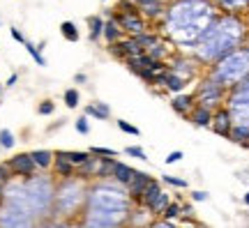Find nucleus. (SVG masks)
Here are the masks:
<instances>
[{"mask_svg": "<svg viewBox=\"0 0 249 228\" xmlns=\"http://www.w3.org/2000/svg\"><path fill=\"white\" fill-rule=\"evenodd\" d=\"M217 14L219 7L213 0H173L161 17V35L178 49L189 51Z\"/></svg>", "mask_w": 249, "mask_h": 228, "instance_id": "1", "label": "nucleus"}, {"mask_svg": "<svg viewBox=\"0 0 249 228\" xmlns=\"http://www.w3.org/2000/svg\"><path fill=\"white\" fill-rule=\"evenodd\" d=\"M134 201L127 187L116 182L113 177L95 180L88 184V196L83 205V219L81 224L90 228H116L127 224Z\"/></svg>", "mask_w": 249, "mask_h": 228, "instance_id": "2", "label": "nucleus"}, {"mask_svg": "<svg viewBox=\"0 0 249 228\" xmlns=\"http://www.w3.org/2000/svg\"><path fill=\"white\" fill-rule=\"evenodd\" d=\"M55 198V177L33 173L28 177H12L5 184V192L0 203L12 210L28 214L37 221V226L44 221V217L53 214Z\"/></svg>", "mask_w": 249, "mask_h": 228, "instance_id": "3", "label": "nucleus"}, {"mask_svg": "<svg viewBox=\"0 0 249 228\" xmlns=\"http://www.w3.org/2000/svg\"><path fill=\"white\" fill-rule=\"evenodd\" d=\"M245 39H247L245 18L240 14H233V12H219L189 51L194 53V58L203 67H210L226 53H231L233 49L245 44Z\"/></svg>", "mask_w": 249, "mask_h": 228, "instance_id": "4", "label": "nucleus"}, {"mask_svg": "<svg viewBox=\"0 0 249 228\" xmlns=\"http://www.w3.org/2000/svg\"><path fill=\"white\" fill-rule=\"evenodd\" d=\"M86 196H88V180H83L79 175L55 180L53 214L60 217V224H67L70 217H76L83 212Z\"/></svg>", "mask_w": 249, "mask_h": 228, "instance_id": "5", "label": "nucleus"}, {"mask_svg": "<svg viewBox=\"0 0 249 228\" xmlns=\"http://www.w3.org/2000/svg\"><path fill=\"white\" fill-rule=\"evenodd\" d=\"M208 74L214 81H219L224 88H233L235 83L249 76V46H238L224 58L210 65Z\"/></svg>", "mask_w": 249, "mask_h": 228, "instance_id": "6", "label": "nucleus"}, {"mask_svg": "<svg viewBox=\"0 0 249 228\" xmlns=\"http://www.w3.org/2000/svg\"><path fill=\"white\" fill-rule=\"evenodd\" d=\"M224 104L231 113L233 124L249 129V76L242 79L240 83H235L233 88H229Z\"/></svg>", "mask_w": 249, "mask_h": 228, "instance_id": "7", "label": "nucleus"}, {"mask_svg": "<svg viewBox=\"0 0 249 228\" xmlns=\"http://www.w3.org/2000/svg\"><path fill=\"white\" fill-rule=\"evenodd\" d=\"M226 92L229 88H224L219 81H214L210 74H205L203 79H198L196 83V90H194V97H196V104L201 106H208V108H219L224 106L226 102Z\"/></svg>", "mask_w": 249, "mask_h": 228, "instance_id": "8", "label": "nucleus"}, {"mask_svg": "<svg viewBox=\"0 0 249 228\" xmlns=\"http://www.w3.org/2000/svg\"><path fill=\"white\" fill-rule=\"evenodd\" d=\"M203 65L194 58V53H173L169 60H166V70L173 71V74H178V76H182V79L189 83V81L196 79V74H198V70H201Z\"/></svg>", "mask_w": 249, "mask_h": 228, "instance_id": "9", "label": "nucleus"}, {"mask_svg": "<svg viewBox=\"0 0 249 228\" xmlns=\"http://www.w3.org/2000/svg\"><path fill=\"white\" fill-rule=\"evenodd\" d=\"M108 18H113L118 26L123 28L124 35L129 37H136L139 33H143V30H148V18L143 17V14H123V12H108L107 14Z\"/></svg>", "mask_w": 249, "mask_h": 228, "instance_id": "10", "label": "nucleus"}, {"mask_svg": "<svg viewBox=\"0 0 249 228\" xmlns=\"http://www.w3.org/2000/svg\"><path fill=\"white\" fill-rule=\"evenodd\" d=\"M5 164H7L12 177H28V175H33V173H37V166H35V161H33V157H30V152L14 155Z\"/></svg>", "mask_w": 249, "mask_h": 228, "instance_id": "11", "label": "nucleus"}, {"mask_svg": "<svg viewBox=\"0 0 249 228\" xmlns=\"http://www.w3.org/2000/svg\"><path fill=\"white\" fill-rule=\"evenodd\" d=\"M0 226L2 228H28V226H37V221L33 217L21 214V212L12 210V208L0 203Z\"/></svg>", "mask_w": 249, "mask_h": 228, "instance_id": "12", "label": "nucleus"}, {"mask_svg": "<svg viewBox=\"0 0 249 228\" xmlns=\"http://www.w3.org/2000/svg\"><path fill=\"white\" fill-rule=\"evenodd\" d=\"M231 127H233V120H231V113H229V108H226V106H219V108H214L213 123H210V129H213L217 136H224V139H229V134H231Z\"/></svg>", "mask_w": 249, "mask_h": 228, "instance_id": "13", "label": "nucleus"}, {"mask_svg": "<svg viewBox=\"0 0 249 228\" xmlns=\"http://www.w3.org/2000/svg\"><path fill=\"white\" fill-rule=\"evenodd\" d=\"M194 106H196V97L187 95L185 90H182V92H176L173 99H171V108L178 115H182V118H189V111H192Z\"/></svg>", "mask_w": 249, "mask_h": 228, "instance_id": "14", "label": "nucleus"}, {"mask_svg": "<svg viewBox=\"0 0 249 228\" xmlns=\"http://www.w3.org/2000/svg\"><path fill=\"white\" fill-rule=\"evenodd\" d=\"M150 180H152L150 173H141V171H136V173H134L132 182L127 184V192H129V196H132L134 203L141 201V193H143V189L148 187V182H150Z\"/></svg>", "mask_w": 249, "mask_h": 228, "instance_id": "15", "label": "nucleus"}, {"mask_svg": "<svg viewBox=\"0 0 249 228\" xmlns=\"http://www.w3.org/2000/svg\"><path fill=\"white\" fill-rule=\"evenodd\" d=\"M53 177H71V175H76V166L71 164L70 159L65 157L62 152H55V159H53Z\"/></svg>", "mask_w": 249, "mask_h": 228, "instance_id": "16", "label": "nucleus"}, {"mask_svg": "<svg viewBox=\"0 0 249 228\" xmlns=\"http://www.w3.org/2000/svg\"><path fill=\"white\" fill-rule=\"evenodd\" d=\"M171 203V196H169V192H164V189H160V192L152 196L150 201L145 203V208L150 210V214L152 217H161L164 214V210H166V205Z\"/></svg>", "mask_w": 249, "mask_h": 228, "instance_id": "17", "label": "nucleus"}, {"mask_svg": "<svg viewBox=\"0 0 249 228\" xmlns=\"http://www.w3.org/2000/svg\"><path fill=\"white\" fill-rule=\"evenodd\" d=\"M213 108H208V106H201L196 104L192 111H189V120L196 124V127H210V123H213Z\"/></svg>", "mask_w": 249, "mask_h": 228, "instance_id": "18", "label": "nucleus"}, {"mask_svg": "<svg viewBox=\"0 0 249 228\" xmlns=\"http://www.w3.org/2000/svg\"><path fill=\"white\" fill-rule=\"evenodd\" d=\"M30 157H33V161H35L37 171H51L53 159H55V152H51V150H33V152H30Z\"/></svg>", "mask_w": 249, "mask_h": 228, "instance_id": "19", "label": "nucleus"}, {"mask_svg": "<svg viewBox=\"0 0 249 228\" xmlns=\"http://www.w3.org/2000/svg\"><path fill=\"white\" fill-rule=\"evenodd\" d=\"M161 88H166L169 92H182V90L187 88V81L182 79V76H178V74H173V71H164V83H161Z\"/></svg>", "mask_w": 249, "mask_h": 228, "instance_id": "20", "label": "nucleus"}, {"mask_svg": "<svg viewBox=\"0 0 249 228\" xmlns=\"http://www.w3.org/2000/svg\"><path fill=\"white\" fill-rule=\"evenodd\" d=\"M219 7V12H233V14H242L249 9V0H213Z\"/></svg>", "mask_w": 249, "mask_h": 228, "instance_id": "21", "label": "nucleus"}, {"mask_svg": "<svg viewBox=\"0 0 249 228\" xmlns=\"http://www.w3.org/2000/svg\"><path fill=\"white\" fill-rule=\"evenodd\" d=\"M102 37L107 39V44H111V42H118V39H123L124 33H123V28L118 26L113 18H107V21H104V30H102Z\"/></svg>", "mask_w": 249, "mask_h": 228, "instance_id": "22", "label": "nucleus"}, {"mask_svg": "<svg viewBox=\"0 0 249 228\" xmlns=\"http://www.w3.org/2000/svg\"><path fill=\"white\" fill-rule=\"evenodd\" d=\"M134 173H136V171H134V168L129 166V164H123V161H116V168H113V180L127 187V184L132 182Z\"/></svg>", "mask_w": 249, "mask_h": 228, "instance_id": "23", "label": "nucleus"}, {"mask_svg": "<svg viewBox=\"0 0 249 228\" xmlns=\"http://www.w3.org/2000/svg\"><path fill=\"white\" fill-rule=\"evenodd\" d=\"M86 115H88V118H95V120H108L111 108H108L104 102H92V104L86 106Z\"/></svg>", "mask_w": 249, "mask_h": 228, "instance_id": "24", "label": "nucleus"}, {"mask_svg": "<svg viewBox=\"0 0 249 228\" xmlns=\"http://www.w3.org/2000/svg\"><path fill=\"white\" fill-rule=\"evenodd\" d=\"M113 168H116V157H99V164H97V177H95V180L113 177Z\"/></svg>", "mask_w": 249, "mask_h": 228, "instance_id": "25", "label": "nucleus"}, {"mask_svg": "<svg viewBox=\"0 0 249 228\" xmlns=\"http://www.w3.org/2000/svg\"><path fill=\"white\" fill-rule=\"evenodd\" d=\"M120 46H123V53H124V58H132V55H139V53H143L145 49H143L134 37H123L120 39Z\"/></svg>", "mask_w": 249, "mask_h": 228, "instance_id": "26", "label": "nucleus"}, {"mask_svg": "<svg viewBox=\"0 0 249 228\" xmlns=\"http://www.w3.org/2000/svg\"><path fill=\"white\" fill-rule=\"evenodd\" d=\"M145 53H150V55H152V58H155V60H164V62H166V60H169V58H171V55H173V51H171V49H169V46H166V44H164L161 39H160V42H157V44H152V46H150V49H148V51H145Z\"/></svg>", "mask_w": 249, "mask_h": 228, "instance_id": "27", "label": "nucleus"}, {"mask_svg": "<svg viewBox=\"0 0 249 228\" xmlns=\"http://www.w3.org/2000/svg\"><path fill=\"white\" fill-rule=\"evenodd\" d=\"M164 219H171V221H180L182 217H185V210H182V203H173L171 201L169 205H166V210H164V214H161Z\"/></svg>", "mask_w": 249, "mask_h": 228, "instance_id": "28", "label": "nucleus"}, {"mask_svg": "<svg viewBox=\"0 0 249 228\" xmlns=\"http://www.w3.org/2000/svg\"><path fill=\"white\" fill-rule=\"evenodd\" d=\"M60 33L62 37L67 39V42H79V28H76V23H71V21H62L60 23Z\"/></svg>", "mask_w": 249, "mask_h": 228, "instance_id": "29", "label": "nucleus"}, {"mask_svg": "<svg viewBox=\"0 0 249 228\" xmlns=\"http://www.w3.org/2000/svg\"><path fill=\"white\" fill-rule=\"evenodd\" d=\"M88 26H90V39L97 42L102 37V30H104V18L102 17H88Z\"/></svg>", "mask_w": 249, "mask_h": 228, "instance_id": "30", "label": "nucleus"}, {"mask_svg": "<svg viewBox=\"0 0 249 228\" xmlns=\"http://www.w3.org/2000/svg\"><path fill=\"white\" fill-rule=\"evenodd\" d=\"M134 39H136V42H139V44L148 51L152 44H157V42H160V35H157V33H148V30H143V33H139Z\"/></svg>", "mask_w": 249, "mask_h": 228, "instance_id": "31", "label": "nucleus"}, {"mask_svg": "<svg viewBox=\"0 0 249 228\" xmlns=\"http://www.w3.org/2000/svg\"><path fill=\"white\" fill-rule=\"evenodd\" d=\"M116 12H123V14H141V9H139V5L134 2V0H118Z\"/></svg>", "mask_w": 249, "mask_h": 228, "instance_id": "32", "label": "nucleus"}, {"mask_svg": "<svg viewBox=\"0 0 249 228\" xmlns=\"http://www.w3.org/2000/svg\"><path fill=\"white\" fill-rule=\"evenodd\" d=\"M23 46H26V51L30 53V58H33V60L37 62V65H39V67H44L46 65V60H44V55H42V51H39V46H35V44H30V42H23Z\"/></svg>", "mask_w": 249, "mask_h": 228, "instance_id": "33", "label": "nucleus"}, {"mask_svg": "<svg viewBox=\"0 0 249 228\" xmlns=\"http://www.w3.org/2000/svg\"><path fill=\"white\" fill-rule=\"evenodd\" d=\"M14 145H17L14 134L9 132V129H0V148H2V150H12Z\"/></svg>", "mask_w": 249, "mask_h": 228, "instance_id": "34", "label": "nucleus"}, {"mask_svg": "<svg viewBox=\"0 0 249 228\" xmlns=\"http://www.w3.org/2000/svg\"><path fill=\"white\" fill-rule=\"evenodd\" d=\"M81 102V95L76 88H67L65 90V104H67V108H76Z\"/></svg>", "mask_w": 249, "mask_h": 228, "instance_id": "35", "label": "nucleus"}, {"mask_svg": "<svg viewBox=\"0 0 249 228\" xmlns=\"http://www.w3.org/2000/svg\"><path fill=\"white\" fill-rule=\"evenodd\" d=\"M62 155L70 159L74 166H81L83 161H88V159H90V150H86V152H62Z\"/></svg>", "mask_w": 249, "mask_h": 228, "instance_id": "36", "label": "nucleus"}, {"mask_svg": "<svg viewBox=\"0 0 249 228\" xmlns=\"http://www.w3.org/2000/svg\"><path fill=\"white\" fill-rule=\"evenodd\" d=\"M118 129H120V132L123 134H129V136H139V134H141V129H139V127H134L132 123H127V120H118Z\"/></svg>", "mask_w": 249, "mask_h": 228, "instance_id": "37", "label": "nucleus"}, {"mask_svg": "<svg viewBox=\"0 0 249 228\" xmlns=\"http://www.w3.org/2000/svg\"><path fill=\"white\" fill-rule=\"evenodd\" d=\"M12 180V173H9V168H7V164L2 161L0 164V198H2V192H5V184Z\"/></svg>", "mask_w": 249, "mask_h": 228, "instance_id": "38", "label": "nucleus"}, {"mask_svg": "<svg viewBox=\"0 0 249 228\" xmlns=\"http://www.w3.org/2000/svg\"><path fill=\"white\" fill-rule=\"evenodd\" d=\"M124 155H129V157H134V159H141V161L148 159V155H145V150H143L141 145H129V148H124Z\"/></svg>", "mask_w": 249, "mask_h": 228, "instance_id": "39", "label": "nucleus"}, {"mask_svg": "<svg viewBox=\"0 0 249 228\" xmlns=\"http://www.w3.org/2000/svg\"><path fill=\"white\" fill-rule=\"evenodd\" d=\"M161 182L171 184V187H176V189H187V180L176 177V175H161Z\"/></svg>", "mask_w": 249, "mask_h": 228, "instance_id": "40", "label": "nucleus"}, {"mask_svg": "<svg viewBox=\"0 0 249 228\" xmlns=\"http://www.w3.org/2000/svg\"><path fill=\"white\" fill-rule=\"evenodd\" d=\"M74 127H76V132H79V134H83V136H86V134H90V123H88V115H81L79 120L74 123Z\"/></svg>", "mask_w": 249, "mask_h": 228, "instance_id": "41", "label": "nucleus"}, {"mask_svg": "<svg viewBox=\"0 0 249 228\" xmlns=\"http://www.w3.org/2000/svg\"><path fill=\"white\" fill-rule=\"evenodd\" d=\"M90 155H95V157H116L118 152L113 148H90Z\"/></svg>", "mask_w": 249, "mask_h": 228, "instance_id": "42", "label": "nucleus"}, {"mask_svg": "<svg viewBox=\"0 0 249 228\" xmlns=\"http://www.w3.org/2000/svg\"><path fill=\"white\" fill-rule=\"evenodd\" d=\"M53 111H55V104L51 102V99H44L42 104L37 106V113H39V115H51Z\"/></svg>", "mask_w": 249, "mask_h": 228, "instance_id": "43", "label": "nucleus"}, {"mask_svg": "<svg viewBox=\"0 0 249 228\" xmlns=\"http://www.w3.org/2000/svg\"><path fill=\"white\" fill-rule=\"evenodd\" d=\"M180 159H182V152H180V150H176V152H171L169 157H166V164H176V161H180Z\"/></svg>", "mask_w": 249, "mask_h": 228, "instance_id": "44", "label": "nucleus"}, {"mask_svg": "<svg viewBox=\"0 0 249 228\" xmlns=\"http://www.w3.org/2000/svg\"><path fill=\"white\" fill-rule=\"evenodd\" d=\"M9 33H12V39H17L18 44H23V42H26V37L21 35V30H18V28H12Z\"/></svg>", "mask_w": 249, "mask_h": 228, "instance_id": "45", "label": "nucleus"}, {"mask_svg": "<svg viewBox=\"0 0 249 228\" xmlns=\"http://www.w3.org/2000/svg\"><path fill=\"white\" fill-rule=\"evenodd\" d=\"M192 201H194V203L208 201V193H205V192H194V193H192Z\"/></svg>", "mask_w": 249, "mask_h": 228, "instance_id": "46", "label": "nucleus"}, {"mask_svg": "<svg viewBox=\"0 0 249 228\" xmlns=\"http://www.w3.org/2000/svg\"><path fill=\"white\" fill-rule=\"evenodd\" d=\"M17 81H18V74H12V76L7 79V83H5V86H7V88H12V86H14Z\"/></svg>", "mask_w": 249, "mask_h": 228, "instance_id": "47", "label": "nucleus"}, {"mask_svg": "<svg viewBox=\"0 0 249 228\" xmlns=\"http://www.w3.org/2000/svg\"><path fill=\"white\" fill-rule=\"evenodd\" d=\"M74 81H76V83H86V81H88V76H86V74H76V76H74Z\"/></svg>", "mask_w": 249, "mask_h": 228, "instance_id": "48", "label": "nucleus"}, {"mask_svg": "<svg viewBox=\"0 0 249 228\" xmlns=\"http://www.w3.org/2000/svg\"><path fill=\"white\" fill-rule=\"evenodd\" d=\"M136 5H139V9L141 7H145V5H150V2H155V0H134Z\"/></svg>", "mask_w": 249, "mask_h": 228, "instance_id": "49", "label": "nucleus"}, {"mask_svg": "<svg viewBox=\"0 0 249 228\" xmlns=\"http://www.w3.org/2000/svg\"><path fill=\"white\" fill-rule=\"evenodd\" d=\"M245 203H247V205H249V192L245 193Z\"/></svg>", "mask_w": 249, "mask_h": 228, "instance_id": "50", "label": "nucleus"}, {"mask_svg": "<svg viewBox=\"0 0 249 228\" xmlns=\"http://www.w3.org/2000/svg\"><path fill=\"white\" fill-rule=\"evenodd\" d=\"M161 2H164V5H169V2H173V0H161Z\"/></svg>", "mask_w": 249, "mask_h": 228, "instance_id": "51", "label": "nucleus"}, {"mask_svg": "<svg viewBox=\"0 0 249 228\" xmlns=\"http://www.w3.org/2000/svg\"><path fill=\"white\" fill-rule=\"evenodd\" d=\"M0 92H2V88H0Z\"/></svg>", "mask_w": 249, "mask_h": 228, "instance_id": "52", "label": "nucleus"}]
</instances>
